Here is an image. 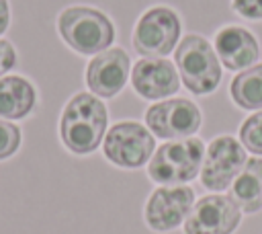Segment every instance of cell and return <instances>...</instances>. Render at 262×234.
Here are the masks:
<instances>
[{
	"label": "cell",
	"instance_id": "obj_8",
	"mask_svg": "<svg viewBox=\"0 0 262 234\" xmlns=\"http://www.w3.org/2000/svg\"><path fill=\"white\" fill-rule=\"evenodd\" d=\"M248 156L242 142L233 135H217L205 148V158L201 166V183L205 189L223 191L246 166Z\"/></svg>",
	"mask_w": 262,
	"mask_h": 234
},
{
	"label": "cell",
	"instance_id": "obj_14",
	"mask_svg": "<svg viewBox=\"0 0 262 234\" xmlns=\"http://www.w3.org/2000/svg\"><path fill=\"white\" fill-rule=\"evenodd\" d=\"M37 105V90L31 80L8 74L0 78V119H25Z\"/></svg>",
	"mask_w": 262,
	"mask_h": 234
},
{
	"label": "cell",
	"instance_id": "obj_11",
	"mask_svg": "<svg viewBox=\"0 0 262 234\" xmlns=\"http://www.w3.org/2000/svg\"><path fill=\"white\" fill-rule=\"evenodd\" d=\"M131 74V60L129 53L121 47H108L96 55L86 66V86L98 99H113L117 96Z\"/></svg>",
	"mask_w": 262,
	"mask_h": 234
},
{
	"label": "cell",
	"instance_id": "obj_3",
	"mask_svg": "<svg viewBox=\"0 0 262 234\" xmlns=\"http://www.w3.org/2000/svg\"><path fill=\"white\" fill-rule=\"evenodd\" d=\"M180 82L192 94H211L221 82V62L213 45L196 33L182 37L174 49Z\"/></svg>",
	"mask_w": 262,
	"mask_h": 234
},
{
	"label": "cell",
	"instance_id": "obj_20",
	"mask_svg": "<svg viewBox=\"0 0 262 234\" xmlns=\"http://www.w3.org/2000/svg\"><path fill=\"white\" fill-rule=\"evenodd\" d=\"M16 66V51L14 45L6 39H0V78L8 74Z\"/></svg>",
	"mask_w": 262,
	"mask_h": 234
},
{
	"label": "cell",
	"instance_id": "obj_21",
	"mask_svg": "<svg viewBox=\"0 0 262 234\" xmlns=\"http://www.w3.org/2000/svg\"><path fill=\"white\" fill-rule=\"evenodd\" d=\"M10 25V6L8 0H0V35L8 29Z\"/></svg>",
	"mask_w": 262,
	"mask_h": 234
},
{
	"label": "cell",
	"instance_id": "obj_17",
	"mask_svg": "<svg viewBox=\"0 0 262 234\" xmlns=\"http://www.w3.org/2000/svg\"><path fill=\"white\" fill-rule=\"evenodd\" d=\"M239 142L246 150L262 156V109L246 117L239 125Z\"/></svg>",
	"mask_w": 262,
	"mask_h": 234
},
{
	"label": "cell",
	"instance_id": "obj_10",
	"mask_svg": "<svg viewBox=\"0 0 262 234\" xmlns=\"http://www.w3.org/2000/svg\"><path fill=\"white\" fill-rule=\"evenodd\" d=\"M194 205V191L186 185L158 187L145 203V222L156 232L176 230Z\"/></svg>",
	"mask_w": 262,
	"mask_h": 234
},
{
	"label": "cell",
	"instance_id": "obj_18",
	"mask_svg": "<svg viewBox=\"0 0 262 234\" xmlns=\"http://www.w3.org/2000/svg\"><path fill=\"white\" fill-rule=\"evenodd\" d=\"M20 142H23L20 127L6 119H0V160H6L12 154H16Z\"/></svg>",
	"mask_w": 262,
	"mask_h": 234
},
{
	"label": "cell",
	"instance_id": "obj_7",
	"mask_svg": "<svg viewBox=\"0 0 262 234\" xmlns=\"http://www.w3.org/2000/svg\"><path fill=\"white\" fill-rule=\"evenodd\" d=\"M203 123V113L188 99H164L145 111V127L154 138L184 140L192 138Z\"/></svg>",
	"mask_w": 262,
	"mask_h": 234
},
{
	"label": "cell",
	"instance_id": "obj_12",
	"mask_svg": "<svg viewBox=\"0 0 262 234\" xmlns=\"http://www.w3.org/2000/svg\"><path fill=\"white\" fill-rule=\"evenodd\" d=\"M131 86L145 101H164L178 92L180 76L166 57H139L131 68Z\"/></svg>",
	"mask_w": 262,
	"mask_h": 234
},
{
	"label": "cell",
	"instance_id": "obj_19",
	"mask_svg": "<svg viewBox=\"0 0 262 234\" xmlns=\"http://www.w3.org/2000/svg\"><path fill=\"white\" fill-rule=\"evenodd\" d=\"M231 8L248 21H262V0H231Z\"/></svg>",
	"mask_w": 262,
	"mask_h": 234
},
{
	"label": "cell",
	"instance_id": "obj_16",
	"mask_svg": "<svg viewBox=\"0 0 262 234\" xmlns=\"http://www.w3.org/2000/svg\"><path fill=\"white\" fill-rule=\"evenodd\" d=\"M231 101L246 111L262 109V64H254L235 74L229 84Z\"/></svg>",
	"mask_w": 262,
	"mask_h": 234
},
{
	"label": "cell",
	"instance_id": "obj_13",
	"mask_svg": "<svg viewBox=\"0 0 262 234\" xmlns=\"http://www.w3.org/2000/svg\"><path fill=\"white\" fill-rule=\"evenodd\" d=\"M213 49L219 57V62L231 70L242 72L250 66H254L260 57V43L254 37V33L239 25H225L215 33Z\"/></svg>",
	"mask_w": 262,
	"mask_h": 234
},
{
	"label": "cell",
	"instance_id": "obj_2",
	"mask_svg": "<svg viewBox=\"0 0 262 234\" xmlns=\"http://www.w3.org/2000/svg\"><path fill=\"white\" fill-rule=\"evenodd\" d=\"M57 33L80 55H96L115 41L113 21L92 6H68L57 16Z\"/></svg>",
	"mask_w": 262,
	"mask_h": 234
},
{
	"label": "cell",
	"instance_id": "obj_9",
	"mask_svg": "<svg viewBox=\"0 0 262 234\" xmlns=\"http://www.w3.org/2000/svg\"><path fill=\"white\" fill-rule=\"evenodd\" d=\"M242 222V209L229 195L201 197L184 220V234H231Z\"/></svg>",
	"mask_w": 262,
	"mask_h": 234
},
{
	"label": "cell",
	"instance_id": "obj_1",
	"mask_svg": "<svg viewBox=\"0 0 262 234\" xmlns=\"http://www.w3.org/2000/svg\"><path fill=\"white\" fill-rule=\"evenodd\" d=\"M108 113L104 103L92 92H76L59 117V138L78 156L92 154L106 135Z\"/></svg>",
	"mask_w": 262,
	"mask_h": 234
},
{
	"label": "cell",
	"instance_id": "obj_6",
	"mask_svg": "<svg viewBox=\"0 0 262 234\" xmlns=\"http://www.w3.org/2000/svg\"><path fill=\"white\" fill-rule=\"evenodd\" d=\"M106 160L121 168H139L149 162L156 152L154 133L137 121H117L102 140Z\"/></svg>",
	"mask_w": 262,
	"mask_h": 234
},
{
	"label": "cell",
	"instance_id": "obj_4",
	"mask_svg": "<svg viewBox=\"0 0 262 234\" xmlns=\"http://www.w3.org/2000/svg\"><path fill=\"white\" fill-rule=\"evenodd\" d=\"M205 142L199 138L170 140L162 144L147 162V174L158 185H184L201 172Z\"/></svg>",
	"mask_w": 262,
	"mask_h": 234
},
{
	"label": "cell",
	"instance_id": "obj_5",
	"mask_svg": "<svg viewBox=\"0 0 262 234\" xmlns=\"http://www.w3.org/2000/svg\"><path fill=\"white\" fill-rule=\"evenodd\" d=\"M182 23L174 8L151 6L135 23L133 47L141 57H166L180 41Z\"/></svg>",
	"mask_w": 262,
	"mask_h": 234
},
{
	"label": "cell",
	"instance_id": "obj_15",
	"mask_svg": "<svg viewBox=\"0 0 262 234\" xmlns=\"http://www.w3.org/2000/svg\"><path fill=\"white\" fill-rule=\"evenodd\" d=\"M229 199L246 213L262 209V158H248L242 172L229 185Z\"/></svg>",
	"mask_w": 262,
	"mask_h": 234
}]
</instances>
